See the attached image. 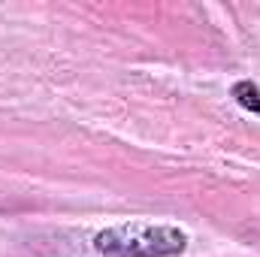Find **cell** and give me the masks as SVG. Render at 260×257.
I'll return each mask as SVG.
<instances>
[{"mask_svg":"<svg viewBox=\"0 0 260 257\" xmlns=\"http://www.w3.org/2000/svg\"><path fill=\"white\" fill-rule=\"evenodd\" d=\"M94 248L103 257H176L188 248V233L173 224L130 221L97 233Z\"/></svg>","mask_w":260,"mask_h":257,"instance_id":"obj_1","label":"cell"},{"mask_svg":"<svg viewBox=\"0 0 260 257\" xmlns=\"http://www.w3.org/2000/svg\"><path fill=\"white\" fill-rule=\"evenodd\" d=\"M233 97H236V103H239L242 109L260 115V88L254 85V82H248V79L236 82V85H233Z\"/></svg>","mask_w":260,"mask_h":257,"instance_id":"obj_2","label":"cell"}]
</instances>
